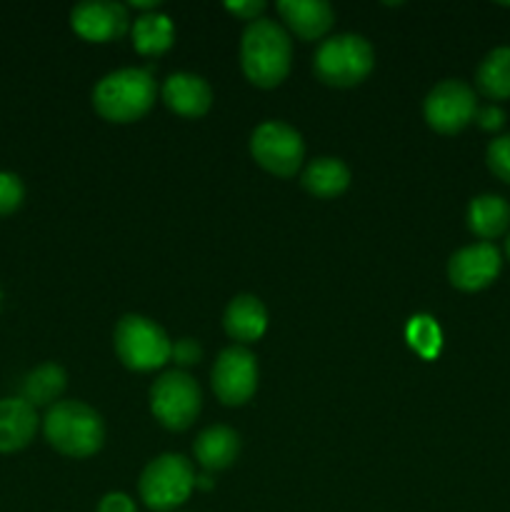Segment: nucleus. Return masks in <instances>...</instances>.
<instances>
[{
    "label": "nucleus",
    "mask_w": 510,
    "mask_h": 512,
    "mask_svg": "<svg viewBox=\"0 0 510 512\" xmlns=\"http://www.w3.org/2000/svg\"><path fill=\"white\" fill-rule=\"evenodd\" d=\"M130 38H133V48L145 58L168 53L175 40L173 20L163 13H155V10L138 15L135 23L130 25Z\"/></svg>",
    "instance_id": "nucleus-20"
},
{
    "label": "nucleus",
    "mask_w": 510,
    "mask_h": 512,
    "mask_svg": "<svg viewBox=\"0 0 510 512\" xmlns=\"http://www.w3.org/2000/svg\"><path fill=\"white\" fill-rule=\"evenodd\" d=\"M373 45L355 33L333 35L315 50L313 70L320 83L330 88H353L373 73Z\"/></svg>",
    "instance_id": "nucleus-4"
},
{
    "label": "nucleus",
    "mask_w": 510,
    "mask_h": 512,
    "mask_svg": "<svg viewBox=\"0 0 510 512\" xmlns=\"http://www.w3.org/2000/svg\"><path fill=\"white\" fill-rule=\"evenodd\" d=\"M38 413L23 398L0 400V453H18L28 448L38 433Z\"/></svg>",
    "instance_id": "nucleus-15"
},
{
    "label": "nucleus",
    "mask_w": 510,
    "mask_h": 512,
    "mask_svg": "<svg viewBox=\"0 0 510 512\" xmlns=\"http://www.w3.org/2000/svg\"><path fill=\"white\" fill-rule=\"evenodd\" d=\"M223 328L238 343H255L268 330V310L255 295H235L225 308Z\"/></svg>",
    "instance_id": "nucleus-16"
},
{
    "label": "nucleus",
    "mask_w": 510,
    "mask_h": 512,
    "mask_svg": "<svg viewBox=\"0 0 510 512\" xmlns=\"http://www.w3.org/2000/svg\"><path fill=\"white\" fill-rule=\"evenodd\" d=\"M300 185L308 190L313 198L330 200L338 198L348 190L350 170L338 158H315L300 175Z\"/></svg>",
    "instance_id": "nucleus-19"
},
{
    "label": "nucleus",
    "mask_w": 510,
    "mask_h": 512,
    "mask_svg": "<svg viewBox=\"0 0 510 512\" xmlns=\"http://www.w3.org/2000/svg\"><path fill=\"white\" fill-rule=\"evenodd\" d=\"M95 512H138L135 510V503L130 495L125 493H108L98 503V510Z\"/></svg>",
    "instance_id": "nucleus-27"
},
{
    "label": "nucleus",
    "mask_w": 510,
    "mask_h": 512,
    "mask_svg": "<svg viewBox=\"0 0 510 512\" xmlns=\"http://www.w3.org/2000/svg\"><path fill=\"white\" fill-rule=\"evenodd\" d=\"M475 85H478L480 95L488 100H508L510 98V48L500 45V48L490 50L483 60H480L478 70H475Z\"/></svg>",
    "instance_id": "nucleus-22"
},
{
    "label": "nucleus",
    "mask_w": 510,
    "mask_h": 512,
    "mask_svg": "<svg viewBox=\"0 0 510 512\" xmlns=\"http://www.w3.org/2000/svg\"><path fill=\"white\" fill-rule=\"evenodd\" d=\"M70 25L88 43H110V40L123 38L130 30L128 5L88 0V3L75 5L70 13Z\"/></svg>",
    "instance_id": "nucleus-12"
},
{
    "label": "nucleus",
    "mask_w": 510,
    "mask_h": 512,
    "mask_svg": "<svg viewBox=\"0 0 510 512\" xmlns=\"http://www.w3.org/2000/svg\"><path fill=\"white\" fill-rule=\"evenodd\" d=\"M503 258L493 243H475L468 248H460L448 260V280L453 288L463 293H478L493 285L500 275Z\"/></svg>",
    "instance_id": "nucleus-11"
},
{
    "label": "nucleus",
    "mask_w": 510,
    "mask_h": 512,
    "mask_svg": "<svg viewBox=\"0 0 510 512\" xmlns=\"http://www.w3.org/2000/svg\"><path fill=\"white\" fill-rule=\"evenodd\" d=\"M153 73L145 68H123L108 73L93 90V108L108 123H135L155 103Z\"/></svg>",
    "instance_id": "nucleus-3"
},
{
    "label": "nucleus",
    "mask_w": 510,
    "mask_h": 512,
    "mask_svg": "<svg viewBox=\"0 0 510 512\" xmlns=\"http://www.w3.org/2000/svg\"><path fill=\"white\" fill-rule=\"evenodd\" d=\"M475 113H478L475 90L463 80H443L425 95V123L440 135H458L473 123Z\"/></svg>",
    "instance_id": "nucleus-9"
},
{
    "label": "nucleus",
    "mask_w": 510,
    "mask_h": 512,
    "mask_svg": "<svg viewBox=\"0 0 510 512\" xmlns=\"http://www.w3.org/2000/svg\"><path fill=\"white\" fill-rule=\"evenodd\" d=\"M225 10H228V13H233L235 18L253 23V20H258L260 13L265 10V3H263V0H248V3H228V5H225Z\"/></svg>",
    "instance_id": "nucleus-29"
},
{
    "label": "nucleus",
    "mask_w": 510,
    "mask_h": 512,
    "mask_svg": "<svg viewBox=\"0 0 510 512\" xmlns=\"http://www.w3.org/2000/svg\"><path fill=\"white\" fill-rule=\"evenodd\" d=\"M210 378L220 403L238 408L248 403L258 390V360L243 345H230L218 355Z\"/></svg>",
    "instance_id": "nucleus-10"
},
{
    "label": "nucleus",
    "mask_w": 510,
    "mask_h": 512,
    "mask_svg": "<svg viewBox=\"0 0 510 512\" xmlns=\"http://www.w3.org/2000/svg\"><path fill=\"white\" fill-rule=\"evenodd\" d=\"M200 408H203L200 385L185 370L163 373L150 388V413L173 433L188 430L200 415Z\"/></svg>",
    "instance_id": "nucleus-7"
},
{
    "label": "nucleus",
    "mask_w": 510,
    "mask_h": 512,
    "mask_svg": "<svg viewBox=\"0 0 510 512\" xmlns=\"http://www.w3.org/2000/svg\"><path fill=\"white\" fill-rule=\"evenodd\" d=\"M43 433L50 448L75 460L90 458L105 443L103 418L80 400H60L50 405L43 418Z\"/></svg>",
    "instance_id": "nucleus-2"
},
{
    "label": "nucleus",
    "mask_w": 510,
    "mask_h": 512,
    "mask_svg": "<svg viewBox=\"0 0 510 512\" xmlns=\"http://www.w3.org/2000/svg\"><path fill=\"white\" fill-rule=\"evenodd\" d=\"M163 103L180 118H203L213 105V90L195 73H173L163 83Z\"/></svg>",
    "instance_id": "nucleus-13"
},
{
    "label": "nucleus",
    "mask_w": 510,
    "mask_h": 512,
    "mask_svg": "<svg viewBox=\"0 0 510 512\" xmlns=\"http://www.w3.org/2000/svg\"><path fill=\"white\" fill-rule=\"evenodd\" d=\"M195 460L205 473H220L230 468L240 455V438L233 428L225 425H213L205 428L193 443Z\"/></svg>",
    "instance_id": "nucleus-17"
},
{
    "label": "nucleus",
    "mask_w": 510,
    "mask_h": 512,
    "mask_svg": "<svg viewBox=\"0 0 510 512\" xmlns=\"http://www.w3.org/2000/svg\"><path fill=\"white\" fill-rule=\"evenodd\" d=\"M113 345L120 363L135 373H153V370L163 368L173 350V343L158 323L135 313L123 315L118 320Z\"/></svg>",
    "instance_id": "nucleus-5"
},
{
    "label": "nucleus",
    "mask_w": 510,
    "mask_h": 512,
    "mask_svg": "<svg viewBox=\"0 0 510 512\" xmlns=\"http://www.w3.org/2000/svg\"><path fill=\"white\" fill-rule=\"evenodd\" d=\"M485 163H488L490 173L495 178H500L503 183L510 185V133L500 135L493 143L488 145V153H485Z\"/></svg>",
    "instance_id": "nucleus-25"
},
{
    "label": "nucleus",
    "mask_w": 510,
    "mask_h": 512,
    "mask_svg": "<svg viewBox=\"0 0 510 512\" xmlns=\"http://www.w3.org/2000/svg\"><path fill=\"white\" fill-rule=\"evenodd\" d=\"M250 155L265 173L293 178L305 160L303 135L288 123L265 120L250 135Z\"/></svg>",
    "instance_id": "nucleus-8"
},
{
    "label": "nucleus",
    "mask_w": 510,
    "mask_h": 512,
    "mask_svg": "<svg viewBox=\"0 0 510 512\" xmlns=\"http://www.w3.org/2000/svg\"><path fill=\"white\" fill-rule=\"evenodd\" d=\"M195 488H203V490H210L213 488V480H210V475H195Z\"/></svg>",
    "instance_id": "nucleus-30"
},
{
    "label": "nucleus",
    "mask_w": 510,
    "mask_h": 512,
    "mask_svg": "<svg viewBox=\"0 0 510 512\" xmlns=\"http://www.w3.org/2000/svg\"><path fill=\"white\" fill-rule=\"evenodd\" d=\"M475 123L483 130H500L505 123V113L498 105H485V108H478V113H475Z\"/></svg>",
    "instance_id": "nucleus-28"
},
{
    "label": "nucleus",
    "mask_w": 510,
    "mask_h": 512,
    "mask_svg": "<svg viewBox=\"0 0 510 512\" xmlns=\"http://www.w3.org/2000/svg\"><path fill=\"white\" fill-rule=\"evenodd\" d=\"M278 13L300 40H320L335 23V10L325 0H280Z\"/></svg>",
    "instance_id": "nucleus-14"
},
{
    "label": "nucleus",
    "mask_w": 510,
    "mask_h": 512,
    "mask_svg": "<svg viewBox=\"0 0 510 512\" xmlns=\"http://www.w3.org/2000/svg\"><path fill=\"white\" fill-rule=\"evenodd\" d=\"M65 385H68L65 370L55 363H43L25 375L23 385H20V398L33 408H45V405L50 408V405L60 403Z\"/></svg>",
    "instance_id": "nucleus-21"
},
{
    "label": "nucleus",
    "mask_w": 510,
    "mask_h": 512,
    "mask_svg": "<svg viewBox=\"0 0 510 512\" xmlns=\"http://www.w3.org/2000/svg\"><path fill=\"white\" fill-rule=\"evenodd\" d=\"M195 490V473L183 455L165 453L150 460L140 473V500L155 512H170L185 503Z\"/></svg>",
    "instance_id": "nucleus-6"
},
{
    "label": "nucleus",
    "mask_w": 510,
    "mask_h": 512,
    "mask_svg": "<svg viewBox=\"0 0 510 512\" xmlns=\"http://www.w3.org/2000/svg\"><path fill=\"white\" fill-rule=\"evenodd\" d=\"M505 255H508V260H510V235H508V240H505Z\"/></svg>",
    "instance_id": "nucleus-31"
},
{
    "label": "nucleus",
    "mask_w": 510,
    "mask_h": 512,
    "mask_svg": "<svg viewBox=\"0 0 510 512\" xmlns=\"http://www.w3.org/2000/svg\"><path fill=\"white\" fill-rule=\"evenodd\" d=\"M293 65V43L288 30L268 18L248 23L240 38V68L255 88H278Z\"/></svg>",
    "instance_id": "nucleus-1"
},
{
    "label": "nucleus",
    "mask_w": 510,
    "mask_h": 512,
    "mask_svg": "<svg viewBox=\"0 0 510 512\" xmlns=\"http://www.w3.org/2000/svg\"><path fill=\"white\" fill-rule=\"evenodd\" d=\"M510 225V205L500 195H478L468 205V228L480 243L500 238Z\"/></svg>",
    "instance_id": "nucleus-18"
},
{
    "label": "nucleus",
    "mask_w": 510,
    "mask_h": 512,
    "mask_svg": "<svg viewBox=\"0 0 510 512\" xmlns=\"http://www.w3.org/2000/svg\"><path fill=\"white\" fill-rule=\"evenodd\" d=\"M23 200H25L23 180H20L15 173L0 170V218L13 215L15 210L23 205Z\"/></svg>",
    "instance_id": "nucleus-24"
},
{
    "label": "nucleus",
    "mask_w": 510,
    "mask_h": 512,
    "mask_svg": "<svg viewBox=\"0 0 510 512\" xmlns=\"http://www.w3.org/2000/svg\"><path fill=\"white\" fill-rule=\"evenodd\" d=\"M170 360L180 365V368H190V365H198L203 360V348H200L198 340L193 338H180L173 343L170 350Z\"/></svg>",
    "instance_id": "nucleus-26"
},
{
    "label": "nucleus",
    "mask_w": 510,
    "mask_h": 512,
    "mask_svg": "<svg viewBox=\"0 0 510 512\" xmlns=\"http://www.w3.org/2000/svg\"><path fill=\"white\" fill-rule=\"evenodd\" d=\"M405 338H408L410 348L425 360H433L440 353V345H443V333H440L438 323L430 315L410 318L408 328H405Z\"/></svg>",
    "instance_id": "nucleus-23"
}]
</instances>
